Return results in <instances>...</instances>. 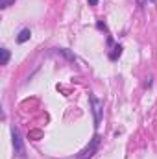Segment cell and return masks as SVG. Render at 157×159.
Segmentation results:
<instances>
[{"label":"cell","mask_w":157,"mask_h":159,"mask_svg":"<svg viewBox=\"0 0 157 159\" xmlns=\"http://www.w3.org/2000/svg\"><path fill=\"white\" fill-rule=\"evenodd\" d=\"M98 144H100V135H94L92 137V141H91V144L81 152L78 156V159H91L92 156H94V152L98 150Z\"/></svg>","instance_id":"3"},{"label":"cell","mask_w":157,"mask_h":159,"mask_svg":"<svg viewBox=\"0 0 157 159\" xmlns=\"http://www.w3.org/2000/svg\"><path fill=\"white\" fill-rule=\"evenodd\" d=\"M11 139H13V148H15L17 157H26V148H24V143H22L19 129H15V128L11 129Z\"/></svg>","instance_id":"2"},{"label":"cell","mask_w":157,"mask_h":159,"mask_svg":"<svg viewBox=\"0 0 157 159\" xmlns=\"http://www.w3.org/2000/svg\"><path fill=\"white\" fill-rule=\"evenodd\" d=\"M11 4H15V0H0V7H2V9H6V7H9Z\"/></svg>","instance_id":"7"},{"label":"cell","mask_w":157,"mask_h":159,"mask_svg":"<svg viewBox=\"0 0 157 159\" xmlns=\"http://www.w3.org/2000/svg\"><path fill=\"white\" fill-rule=\"evenodd\" d=\"M30 37H32V32H30V28H22V30L19 32V35H17V43H19V44H22V43L30 41Z\"/></svg>","instance_id":"4"},{"label":"cell","mask_w":157,"mask_h":159,"mask_svg":"<svg viewBox=\"0 0 157 159\" xmlns=\"http://www.w3.org/2000/svg\"><path fill=\"white\" fill-rule=\"evenodd\" d=\"M0 52H2V65H7L9 63V50L7 48H2Z\"/></svg>","instance_id":"6"},{"label":"cell","mask_w":157,"mask_h":159,"mask_svg":"<svg viewBox=\"0 0 157 159\" xmlns=\"http://www.w3.org/2000/svg\"><path fill=\"white\" fill-rule=\"evenodd\" d=\"M120 54H122V46L117 44V46L113 48V52H109V59H111V61H117L118 57H120Z\"/></svg>","instance_id":"5"},{"label":"cell","mask_w":157,"mask_h":159,"mask_svg":"<svg viewBox=\"0 0 157 159\" xmlns=\"http://www.w3.org/2000/svg\"><path fill=\"white\" fill-rule=\"evenodd\" d=\"M89 4H91V6H96V4H98V0H89Z\"/></svg>","instance_id":"10"},{"label":"cell","mask_w":157,"mask_h":159,"mask_svg":"<svg viewBox=\"0 0 157 159\" xmlns=\"http://www.w3.org/2000/svg\"><path fill=\"white\" fill-rule=\"evenodd\" d=\"M150 85H152V76L146 78V81H144V87H150Z\"/></svg>","instance_id":"9"},{"label":"cell","mask_w":157,"mask_h":159,"mask_svg":"<svg viewBox=\"0 0 157 159\" xmlns=\"http://www.w3.org/2000/svg\"><path fill=\"white\" fill-rule=\"evenodd\" d=\"M89 102H91V109H92V117H94V128H98L100 122H102V109H104V104H102L92 93H89Z\"/></svg>","instance_id":"1"},{"label":"cell","mask_w":157,"mask_h":159,"mask_svg":"<svg viewBox=\"0 0 157 159\" xmlns=\"http://www.w3.org/2000/svg\"><path fill=\"white\" fill-rule=\"evenodd\" d=\"M96 26H98V30H104V32H107V26H105V22L98 20V22H96ZM107 34H109V32H107Z\"/></svg>","instance_id":"8"}]
</instances>
